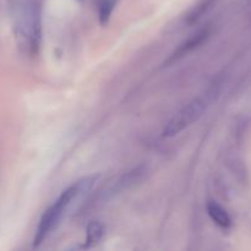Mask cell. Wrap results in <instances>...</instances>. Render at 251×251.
Segmentation results:
<instances>
[{
	"instance_id": "obj_7",
	"label": "cell",
	"mask_w": 251,
	"mask_h": 251,
	"mask_svg": "<svg viewBox=\"0 0 251 251\" xmlns=\"http://www.w3.org/2000/svg\"><path fill=\"white\" fill-rule=\"evenodd\" d=\"M216 0H200L193 9L190 10V12L186 16V24L188 25H193L198 21L199 19L203 16V14L208 11L211 6L215 4Z\"/></svg>"
},
{
	"instance_id": "obj_2",
	"label": "cell",
	"mask_w": 251,
	"mask_h": 251,
	"mask_svg": "<svg viewBox=\"0 0 251 251\" xmlns=\"http://www.w3.org/2000/svg\"><path fill=\"white\" fill-rule=\"evenodd\" d=\"M207 96L198 97L185 105L183 109L179 110L173 118L168 122L163 130L164 137H173L190 126L201 118L202 113L207 107Z\"/></svg>"
},
{
	"instance_id": "obj_5",
	"label": "cell",
	"mask_w": 251,
	"mask_h": 251,
	"mask_svg": "<svg viewBox=\"0 0 251 251\" xmlns=\"http://www.w3.org/2000/svg\"><path fill=\"white\" fill-rule=\"evenodd\" d=\"M207 213L211 217V220L218 226V227L223 228V229H227L232 226V218L228 215L227 211L222 207L221 205H218L217 202H213L210 201L207 203Z\"/></svg>"
},
{
	"instance_id": "obj_6",
	"label": "cell",
	"mask_w": 251,
	"mask_h": 251,
	"mask_svg": "<svg viewBox=\"0 0 251 251\" xmlns=\"http://www.w3.org/2000/svg\"><path fill=\"white\" fill-rule=\"evenodd\" d=\"M104 234V228L100 222H91L87 227V237L83 248H92L102 240Z\"/></svg>"
},
{
	"instance_id": "obj_4",
	"label": "cell",
	"mask_w": 251,
	"mask_h": 251,
	"mask_svg": "<svg viewBox=\"0 0 251 251\" xmlns=\"http://www.w3.org/2000/svg\"><path fill=\"white\" fill-rule=\"evenodd\" d=\"M145 173H146V168H145L144 166L136 167V168H134L132 171L127 172V173L125 174V176H123L122 178L117 181V184L113 186L112 193L119 194L120 191L127 190L129 188L134 186L135 184L139 183Z\"/></svg>"
},
{
	"instance_id": "obj_1",
	"label": "cell",
	"mask_w": 251,
	"mask_h": 251,
	"mask_svg": "<svg viewBox=\"0 0 251 251\" xmlns=\"http://www.w3.org/2000/svg\"><path fill=\"white\" fill-rule=\"evenodd\" d=\"M98 178H100V176H97V174L86 176V178L74 183L73 185L69 186L66 190H64L63 193H61V195L59 196L58 200H56L55 202L43 213L38 226H37L36 234H34L33 239L34 248L39 247V245L47 239V237H49V234L55 229V227L61 221L66 208L71 205V202H73L77 196L82 195V194L91 190V188L95 185V183L98 180Z\"/></svg>"
},
{
	"instance_id": "obj_3",
	"label": "cell",
	"mask_w": 251,
	"mask_h": 251,
	"mask_svg": "<svg viewBox=\"0 0 251 251\" xmlns=\"http://www.w3.org/2000/svg\"><path fill=\"white\" fill-rule=\"evenodd\" d=\"M210 37V28L208 27H205V28L199 29L198 32H195L194 34H191L185 42L180 44L176 50L172 53V55L169 56L168 60L164 64L169 65V64L174 63V61L180 60L181 58H184L185 55H188L189 53H191L193 50L198 49L201 44L205 43L207 41V38Z\"/></svg>"
},
{
	"instance_id": "obj_8",
	"label": "cell",
	"mask_w": 251,
	"mask_h": 251,
	"mask_svg": "<svg viewBox=\"0 0 251 251\" xmlns=\"http://www.w3.org/2000/svg\"><path fill=\"white\" fill-rule=\"evenodd\" d=\"M117 0H102L100 5V22L102 25H105L109 21L110 16L113 14Z\"/></svg>"
}]
</instances>
